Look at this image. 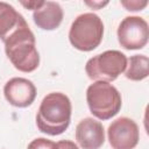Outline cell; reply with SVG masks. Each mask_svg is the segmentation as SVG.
<instances>
[{
	"label": "cell",
	"mask_w": 149,
	"mask_h": 149,
	"mask_svg": "<svg viewBox=\"0 0 149 149\" xmlns=\"http://www.w3.org/2000/svg\"><path fill=\"white\" fill-rule=\"evenodd\" d=\"M71 101L68 95L61 92H51L41 101L36 125L40 132L56 136L64 133L71 120Z\"/></svg>",
	"instance_id": "1"
},
{
	"label": "cell",
	"mask_w": 149,
	"mask_h": 149,
	"mask_svg": "<svg viewBox=\"0 0 149 149\" xmlns=\"http://www.w3.org/2000/svg\"><path fill=\"white\" fill-rule=\"evenodd\" d=\"M5 51L15 69L22 72H33L40 64L35 36L27 22L16 28L5 41Z\"/></svg>",
	"instance_id": "2"
},
{
	"label": "cell",
	"mask_w": 149,
	"mask_h": 149,
	"mask_svg": "<svg viewBox=\"0 0 149 149\" xmlns=\"http://www.w3.org/2000/svg\"><path fill=\"white\" fill-rule=\"evenodd\" d=\"M86 101L91 113L100 120H108L115 116L122 105L120 92L106 81L91 84L86 91Z\"/></svg>",
	"instance_id": "3"
},
{
	"label": "cell",
	"mask_w": 149,
	"mask_h": 149,
	"mask_svg": "<svg viewBox=\"0 0 149 149\" xmlns=\"http://www.w3.org/2000/svg\"><path fill=\"white\" fill-rule=\"evenodd\" d=\"M104 23L94 13L78 15L69 31L70 43L80 51L94 50L102 41Z\"/></svg>",
	"instance_id": "4"
},
{
	"label": "cell",
	"mask_w": 149,
	"mask_h": 149,
	"mask_svg": "<svg viewBox=\"0 0 149 149\" xmlns=\"http://www.w3.org/2000/svg\"><path fill=\"white\" fill-rule=\"evenodd\" d=\"M127 66V57L119 50H106L92 58L85 65L86 74L95 81H113Z\"/></svg>",
	"instance_id": "5"
},
{
	"label": "cell",
	"mask_w": 149,
	"mask_h": 149,
	"mask_svg": "<svg viewBox=\"0 0 149 149\" xmlns=\"http://www.w3.org/2000/svg\"><path fill=\"white\" fill-rule=\"evenodd\" d=\"M149 28L144 19L140 16L125 17L118 28V40L122 48L127 50L142 49L148 43Z\"/></svg>",
	"instance_id": "6"
},
{
	"label": "cell",
	"mask_w": 149,
	"mask_h": 149,
	"mask_svg": "<svg viewBox=\"0 0 149 149\" xmlns=\"http://www.w3.org/2000/svg\"><path fill=\"white\" fill-rule=\"evenodd\" d=\"M107 135L113 149H134L140 139L136 122L126 116L114 120L108 127Z\"/></svg>",
	"instance_id": "7"
},
{
	"label": "cell",
	"mask_w": 149,
	"mask_h": 149,
	"mask_svg": "<svg viewBox=\"0 0 149 149\" xmlns=\"http://www.w3.org/2000/svg\"><path fill=\"white\" fill-rule=\"evenodd\" d=\"M3 94L10 105L23 108L34 102L36 98V87L30 80L15 77L5 84Z\"/></svg>",
	"instance_id": "8"
},
{
	"label": "cell",
	"mask_w": 149,
	"mask_h": 149,
	"mask_svg": "<svg viewBox=\"0 0 149 149\" xmlns=\"http://www.w3.org/2000/svg\"><path fill=\"white\" fill-rule=\"evenodd\" d=\"M76 140L83 149H99L105 142V132L100 121L83 119L76 127Z\"/></svg>",
	"instance_id": "9"
},
{
	"label": "cell",
	"mask_w": 149,
	"mask_h": 149,
	"mask_svg": "<svg viewBox=\"0 0 149 149\" xmlns=\"http://www.w3.org/2000/svg\"><path fill=\"white\" fill-rule=\"evenodd\" d=\"M63 9L55 1H42L41 6L33 13L35 24L44 30H54L63 21Z\"/></svg>",
	"instance_id": "10"
},
{
	"label": "cell",
	"mask_w": 149,
	"mask_h": 149,
	"mask_svg": "<svg viewBox=\"0 0 149 149\" xmlns=\"http://www.w3.org/2000/svg\"><path fill=\"white\" fill-rule=\"evenodd\" d=\"M24 22V17L12 5L0 1V38L2 42Z\"/></svg>",
	"instance_id": "11"
},
{
	"label": "cell",
	"mask_w": 149,
	"mask_h": 149,
	"mask_svg": "<svg viewBox=\"0 0 149 149\" xmlns=\"http://www.w3.org/2000/svg\"><path fill=\"white\" fill-rule=\"evenodd\" d=\"M128 65L125 72L126 78L139 81L148 77L149 74V59L144 55H134L127 59Z\"/></svg>",
	"instance_id": "12"
},
{
	"label": "cell",
	"mask_w": 149,
	"mask_h": 149,
	"mask_svg": "<svg viewBox=\"0 0 149 149\" xmlns=\"http://www.w3.org/2000/svg\"><path fill=\"white\" fill-rule=\"evenodd\" d=\"M27 149H56V143L44 137H38L33 140L28 144Z\"/></svg>",
	"instance_id": "13"
},
{
	"label": "cell",
	"mask_w": 149,
	"mask_h": 149,
	"mask_svg": "<svg viewBox=\"0 0 149 149\" xmlns=\"http://www.w3.org/2000/svg\"><path fill=\"white\" fill-rule=\"evenodd\" d=\"M121 5L127 9V10H132V12H135V10H141L143 9L147 5H148V1H139V0H128V1H121Z\"/></svg>",
	"instance_id": "14"
},
{
	"label": "cell",
	"mask_w": 149,
	"mask_h": 149,
	"mask_svg": "<svg viewBox=\"0 0 149 149\" xmlns=\"http://www.w3.org/2000/svg\"><path fill=\"white\" fill-rule=\"evenodd\" d=\"M56 149H79L77 144L69 140H62L56 143Z\"/></svg>",
	"instance_id": "15"
},
{
	"label": "cell",
	"mask_w": 149,
	"mask_h": 149,
	"mask_svg": "<svg viewBox=\"0 0 149 149\" xmlns=\"http://www.w3.org/2000/svg\"><path fill=\"white\" fill-rule=\"evenodd\" d=\"M41 3H42V1H28V2L22 1V2H21L22 6L27 7L28 9H34V10H35L36 8H38V7L41 6Z\"/></svg>",
	"instance_id": "16"
},
{
	"label": "cell",
	"mask_w": 149,
	"mask_h": 149,
	"mask_svg": "<svg viewBox=\"0 0 149 149\" xmlns=\"http://www.w3.org/2000/svg\"><path fill=\"white\" fill-rule=\"evenodd\" d=\"M87 5H90V6H104V5H107V2H104V3L102 2H100V3H94V2L90 3V2H87Z\"/></svg>",
	"instance_id": "17"
}]
</instances>
